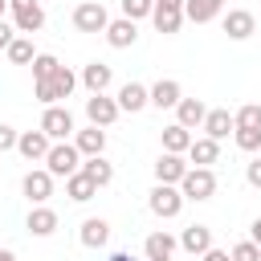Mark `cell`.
<instances>
[{"label": "cell", "mask_w": 261, "mask_h": 261, "mask_svg": "<svg viewBox=\"0 0 261 261\" xmlns=\"http://www.w3.org/2000/svg\"><path fill=\"white\" fill-rule=\"evenodd\" d=\"M179 98H184V90H179V82H175V77H159V82L151 86V106H159V110L179 106Z\"/></svg>", "instance_id": "obj_14"}, {"label": "cell", "mask_w": 261, "mask_h": 261, "mask_svg": "<svg viewBox=\"0 0 261 261\" xmlns=\"http://www.w3.org/2000/svg\"><path fill=\"white\" fill-rule=\"evenodd\" d=\"M204 130H208V139H228V130H237V118L228 114V110H208V118H204Z\"/></svg>", "instance_id": "obj_27"}, {"label": "cell", "mask_w": 261, "mask_h": 261, "mask_svg": "<svg viewBox=\"0 0 261 261\" xmlns=\"http://www.w3.org/2000/svg\"><path fill=\"white\" fill-rule=\"evenodd\" d=\"M188 159L196 163V167H212L216 159H220V143L216 139H192V147H188Z\"/></svg>", "instance_id": "obj_20"}, {"label": "cell", "mask_w": 261, "mask_h": 261, "mask_svg": "<svg viewBox=\"0 0 261 261\" xmlns=\"http://www.w3.org/2000/svg\"><path fill=\"white\" fill-rule=\"evenodd\" d=\"M41 130H45L53 143H69V135H77V130H73V114H69L65 106H45Z\"/></svg>", "instance_id": "obj_5"}, {"label": "cell", "mask_w": 261, "mask_h": 261, "mask_svg": "<svg viewBox=\"0 0 261 261\" xmlns=\"http://www.w3.org/2000/svg\"><path fill=\"white\" fill-rule=\"evenodd\" d=\"M4 53H8V61H12V65H33V61H37V53H33V41H29V37H16Z\"/></svg>", "instance_id": "obj_30"}, {"label": "cell", "mask_w": 261, "mask_h": 261, "mask_svg": "<svg viewBox=\"0 0 261 261\" xmlns=\"http://www.w3.org/2000/svg\"><path fill=\"white\" fill-rule=\"evenodd\" d=\"M232 118H237V126H241V130H261V106H257V102L241 106Z\"/></svg>", "instance_id": "obj_32"}, {"label": "cell", "mask_w": 261, "mask_h": 261, "mask_svg": "<svg viewBox=\"0 0 261 261\" xmlns=\"http://www.w3.org/2000/svg\"><path fill=\"white\" fill-rule=\"evenodd\" d=\"M118 114H122V110H118L114 98H106V94H90V98H86V118H90V126H110Z\"/></svg>", "instance_id": "obj_8"}, {"label": "cell", "mask_w": 261, "mask_h": 261, "mask_svg": "<svg viewBox=\"0 0 261 261\" xmlns=\"http://www.w3.org/2000/svg\"><path fill=\"white\" fill-rule=\"evenodd\" d=\"M147 208H151L155 216L171 220V216H179V208H184V192H179L175 184H155L151 196H147Z\"/></svg>", "instance_id": "obj_4"}, {"label": "cell", "mask_w": 261, "mask_h": 261, "mask_svg": "<svg viewBox=\"0 0 261 261\" xmlns=\"http://www.w3.org/2000/svg\"><path fill=\"white\" fill-rule=\"evenodd\" d=\"M188 147H192V135H188V126H179V122L163 126V151H171V155H184Z\"/></svg>", "instance_id": "obj_28"}, {"label": "cell", "mask_w": 261, "mask_h": 261, "mask_svg": "<svg viewBox=\"0 0 261 261\" xmlns=\"http://www.w3.org/2000/svg\"><path fill=\"white\" fill-rule=\"evenodd\" d=\"M20 188H24V196H29L33 204H45V200L53 196V175H49L45 167H37V171H29V175L20 179Z\"/></svg>", "instance_id": "obj_9"}, {"label": "cell", "mask_w": 261, "mask_h": 261, "mask_svg": "<svg viewBox=\"0 0 261 261\" xmlns=\"http://www.w3.org/2000/svg\"><path fill=\"white\" fill-rule=\"evenodd\" d=\"M245 179H249V188H261V155L245 167Z\"/></svg>", "instance_id": "obj_37"}, {"label": "cell", "mask_w": 261, "mask_h": 261, "mask_svg": "<svg viewBox=\"0 0 261 261\" xmlns=\"http://www.w3.org/2000/svg\"><path fill=\"white\" fill-rule=\"evenodd\" d=\"M106 41H110L114 49H130V45L139 41V29H135V20H126V16L110 20V24H106Z\"/></svg>", "instance_id": "obj_16"}, {"label": "cell", "mask_w": 261, "mask_h": 261, "mask_svg": "<svg viewBox=\"0 0 261 261\" xmlns=\"http://www.w3.org/2000/svg\"><path fill=\"white\" fill-rule=\"evenodd\" d=\"M204 118H208V106L200 102V98H179V106H175V122L179 126H204Z\"/></svg>", "instance_id": "obj_17"}, {"label": "cell", "mask_w": 261, "mask_h": 261, "mask_svg": "<svg viewBox=\"0 0 261 261\" xmlns=\"http://www.w3.org/2000/svg\"><path fill=\"white\" fill-rule=\"evenodd\" d=\"M155 12V0H122V16L126 20H143Z\"/></svg>", "instance_id": "obj_33"}, {"label": "cell", "mask_w": 261, "mask_h": 261, "mask_svg": "<svg viewBox=\"0 0 261 261\" xmlns=\"http://www.w3.org/2000/svg\"><path fill=\"white\" fill-rule=\"evenodd\" d=\"M16 139H20V135H16L12 126H4V122H0V155H4V151H12V147H16Z\"/></svg>", "instance_id": "obj_36"}, {"label": "cell", "mask_w": 261, "mask_h": 261, "mask_svg": "<svg viewBox=\"0 0 261 261\" xmlns=\"http://www.w3.org/2000/svg\"><path fill=\"white\" fill-rule=\"evenodd\" d=\"M232 261H261V249L253 241H241V245H232Z\"/></svg>", "instance_id": "obj_35"}, {"label": "cell", "mask_w": 261, "mask_h": 261, "mask_svg": "<svg viewBox=\"0 0 261 261\" xmlns=\"http://www.w3.org/2000/svg\"><path fill=\"white\" fill-rule=\"evenodd\" d=\"M232 139H237V147L241 151H261V130H232Z\"/></svg>", "instance_id": "obj_34"}, {"label": "cell", "mask_w": 261, "mask_h": 261, "mask_svg": "<svg viewBox=\"0 0 261 261\" xmlns=\"http://www.w3.org/2000/svg\"><path fill=\"white\" fill-rule=\"evenodd\" d=\"M188 175V163L179 159V155H171V151H163L159 159H155V179L159 184H175L179 188V179Z\"/></svg>", "instance_id": "obj_11"}, {"label": "cell", "mask_w": 261, "mask_h": 261, "mask_svg": "<svg viewBox=\"0 0 261 261\" xmlns=\"http://www.w3.org/2000/svg\"><path fill=\"white\" fill-rule=\"evenodd\" d=\"M220 8H224V0H188L184 4V16L196 20V24H208V20L220 16Z\"/></svg>", "instance_id": "obj_26"}, {"label": "cell", "mask_w": 261, "mask_h": 261, "mask_svg": "<svg viewBox=\"0 0 261 261\" xmlns=\"http://www.w3.org/2000/svg\"><path fill=\"white\" fill-rule=\"evenodd\" d=\"M179 245H184L188 253H200V257H204V253L212 249V228H208V224H188L184 237H179Z\"/></svg>", "instance_id": "obj_23"}, {"label": "cell", "mask_w": 261, "mask_h": 261, "mask_svg": "<svg viewBox=\"0 0 261 261\" xmlns=\"http://www.w3.org/2000/svg\"><path fill=\"white\" fill-rule=\"evenodd\" d=\"M82 171H86V175H90V179H94L98 188H106V184L114 179V163H106L102 155H94V159H86V163H82Z\"/></svg>", "instance_id": "obj_29"}, {"label": "cell", "mask_w": 261, "mask_h": 261, "mask_svg": "<svg viewBox=\"0 0 261 261\" xmlns=\"http://www.w3.org/2000/svg\"><path fill=\"white\" fill-rule=\"evenodd\" d=\"M118 110H130V114H139L143 106H151V90L147 86H139V82H126L122 90H118Z\"/></svg>", "instance_id": "obj_15"}, {"label": "cell", "mask_w": 261, "mask_h": 261, "mask_svg": "<svg viewBox=\"0 0 261 261\" xmlns=\"http://www.w3.org/2000/svg\"><path fill=\"white\" fill-rule=\"evenodd\" d=\"M106 24H110V16L98 0H86V4L73 8V29L77 33H106Z\"/></svg>", "instance_id": "obj_6"}, {"label": "cell", "mask_w": 261, "mask_h": 261, "mask_svg": "<svg viewBox=\"0 0 261 261\" xmlns=\"http://www.w3.org/2000/svg\"><path fill=\"white\" fill-rule=\"evenodd\" d=\"M77 237H82L86 249H102V245L110 241V224H106L102 216H90V220H82V232H77Z\"/></svg>", "instance_id": "obj_22"}, {"label": "cell", "mask_w": 261, "mask_h": 261, "mask_svg": "<svg viewBox=\"0 0 261 261\" xmlns=\"http://www.w3.org/2000/svg\"><path fill=\"white\" fill-rule=\"evenodd\" d=\"M110 82H114V69H110L106 61H90V65L82 69V86H86L90 94H106Z\"/></svg>", "instance_id": "obj_13"}, {"label": "cell", "mask_w": 261, "mask_h": 261, "mask_svg": "<svg viewBox=\"0 0 261 261\" xmlns=\"http://www.w3.org/2000/svg\"><path fill=\"white\" fill-rule=\"evenodd\" d=\"M184 4H188V0H155L151 20H155V29H159L163 37L179 33V24H184Z\"/></svg>", "instance_id": "obj_7"}, {"label": "cell", "mask_w": 261, "mask_h": 261, "mask_svg": "<svg viewBox=\"0 0 261 261\" xmlns=\"http://www.w3.org/2000/svg\"><path fill=\"white\" fill-rule=\"evenodd\" d=\"M249 241H253V245H257V249H261V216H257V220H253V237H249Z\"/></svg>", "instance_id": "obj_40"}, {"label": "cell", "mask_w": 261, "mask_h": 261, "mask_svg": "<svg viewBox=\"0 0 261 261\" xmlns=\"http://www.w3.org/2000/svg\"><path fill=\"white\" fill-rule=\"evenodd\" d=\"M45 171H49L53 179H57V175L69 179L73 171H82V151H77L73 143H53V151L45 155Z\"/></svg>", "instance_id": "obj_2"}, {"label": "cell", "mask_w": 261, "mask_h": 261, "mask_svg": "<svg viewBox=\"0 0 261 261\" xmlns=\"http://www.w3.org/2000/svg\"><path fill=\"white\" fill-rule=\"evenodd\" d=\"M12 24H16V33H37V29L45 24V8H41V4L12 8Z\"/></svg>", "instance_id": "obj_24"}, {"label": "cell", "mask_w": 261, "mask_h": 261, "mask_svg": "<svg viewBox=\"0 0 261 261\" xmlns=\"http://www.w3.org/2000/svg\"><path fill=\"white\" fill-rule=\"evenodd\" d=\"M29 232H33V237H53V232H57V212L45 208V204H37V208L29 212Z\"/></svg>", "instance_id": "obj_25"}, {"label": "cell", "mask_w": 261, "mask_h": 261, "mask_svg": "<svg viewBox=\"0 0 261 261\" xmlns=\"http://www.w3.org/2000/svg\"><path fill=\"white\" fill-rule=\"evenodd\" d=\"M12 41H16V24H4L0 20V49H8Z\"/></svg>", "instance_id": "obj_38"}, {"label": "cell", "mask_w": 261, "mask_h": 261, "mask_svg": "<svg viewBox=\"0 0 261 261\" xmlns=\"http://www.w3.org/2000/svg\"><path fill=\"white\" fill-rule=\"evenodd\" d=\"M73 86H77V73H73V69H65V65H57V73H53L49 82H33V94H37V102L57 106L61 98H69V94H73Z\"/></svg>", "instance_id": "obj_1"}, {"label": "cell", "mask_w": 261, "mask_h": 261, "mask_svg": "<svg viewBox=\"0 0 261 261\" xmlns=\"http://www.w3.org/2000/svg\"><path fill=\"white\" fill-rule=\"evenodd\" d=\"M200 261H232V253H224V249H216V245H212V249H208Z\"/></svg>", "instance_id": "obj_39"}, {"label": "cell", "mask_w": 261, "mask_h": 261, "mask_svg": "<svg viewBox=\"0 0 261 261\" xmlns=\"http://www.w3.org/2000/svg\"><path fill=\"white\" fill-rule=\"evenodd\" d=\"M65 196H69L73 204H86V200H94V196H98V184H94L86 171H73V175L65 179Z\"/></svg>", "instance_id": "obj_21"}, {"label": "cell", "mask_w": 261, "mask_h": 261, "mask_svg": "<svg viewBox=\"0 0 261 261\" xmlns=\"http://www.w3.org/2000/svg\"><path fill=\"white\" fill-rule=\"evenodd\" d=\"M4 8H8V0H0V16H4Z\"/></svg>", "instance_id": "obj_43"}, {"label": "cell", "mask_w": 261, "mask_h": 261, "mask_svg": "<svg viewBox=\"0 0 261 261\" xmlns=\"http://www.w3.org/2000/svg\"><path fill=\"white\" fill-rule=\"evenodd\" d=\"M57 65H61V61H57L53 53H37V61H33V82H49V77L57 73Z\"/></svg>", "instance_id": "obj_31"}, {"label": "cell", "mask_w": 261, "mask_h": 261, "mask_svg": "<svg viewBox=\"0 0 261 261\" xmlns=\"http://www.w3.org/2000/svg\"><path fill=\"white\" fill-rule=\"evenodd\" d=\"M0 261H16V253L12 249H0Z\"/></svg>", "instance_id": "obj_41"}, {"label": "cell", "mask_w": 261, "mask_h": 261, "mask_svg": "<svg viewBox=\"0 0 261 261\" xmlns=\"http://www.w3.org/2000/svg\"><path fill=\"white\" fill-rule=\"evenodd\" d=\"M175 237L171 232H151L147 241H143V253H147V261H171V253H175Z\"/></svg>", "instance_id": "obj_19"}, {"label": "cell", "mask_w": 261, "mask_h": 261, "mask_svg": "<svg viewBox=\"0 0 261 261\" xmlns=\"http://www.w3.org/2000/svg\"><path fill=\"white\" fill-rule=\"evenodd\" d=\"M184 200H212L216 196V171L212 167H188V175L179 179Z\"/></svg>", "instance_id": "obj_3"}, {"label": "cell", "mask_w": 261, "mask_h": 261, "mask_svg": "<svg viewBox=\"0 0 261 261\" xmlns=\"http://www.w3.org/2000/svg\"><path fill=\"white\" fill-rule=\"evenodd\" d=\"M16 151H20L24 159H45V155L53 151V139H49L45 130H24V135L16 139Z\"/></svg>", "instance_id": "obj_10"}, {"label": "cell", "mask_w": 261, "mask_h": 261, "mask_svg": "<svg viewBox=\"0 0 261 261\" xmlns=\"http://www.w3.org/2000/svg\"><path fill=\"white\" fill-rule=\"evenodd\" d=\"M110 261H135L130 253H110Z\"/></svg>", "instance_id": "obj_42"}, {"label": "cell", "mask_w": 261, "mask_h": 261, "mask_svg": "<svg viewBox=\"0 0 261 261\" xmlns=\"http://www.w3.org/2000/svg\"><path fill=\"white\" fill-rule=\"evenodd\" d=\"M253 29H257V20H253V12H249V8H232V12L224 16V33H228L232 41H249V37H253Z\"/></svg>", "instance_id": "obj_12"}, {"label": "cell", "mask_w": 261, "mask_h": 261, "mask_svg": "<svg viewBox=\"0 0 261 261\" xmlns=\"http://www.w3.org/2000/svg\"><path fill=\"white\" fill-rule=\"evenodd\" d=\"M73 147H77L86 159H94V155L106 151V130H102V126H86V130L73 135Z\"/></svg>", "instance_id": "obj_18"}]
</instances>
